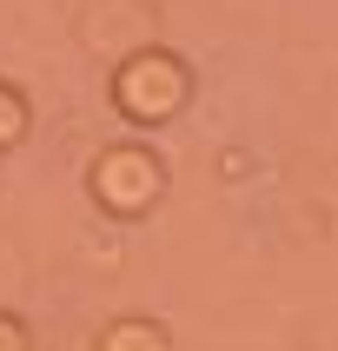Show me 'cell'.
Masks as SVG:
<instances>
[{
    "label": "cell",
    "instance_id": "6da1fadb",
    "mask_svg": "<svg viewBox=\"0 0 338 351\" xmlns=\"http://www.w3.org/2000/svg\"><path fill=\"white\" fill-rule=\"evenodd\" d=\"M179 93H186V73H179L173 60H139L133 73H119V106H133L146 119H159Z\"/></svg>",
    "mask_w": 338,
    "mask_h": 351
}]
</instances>
